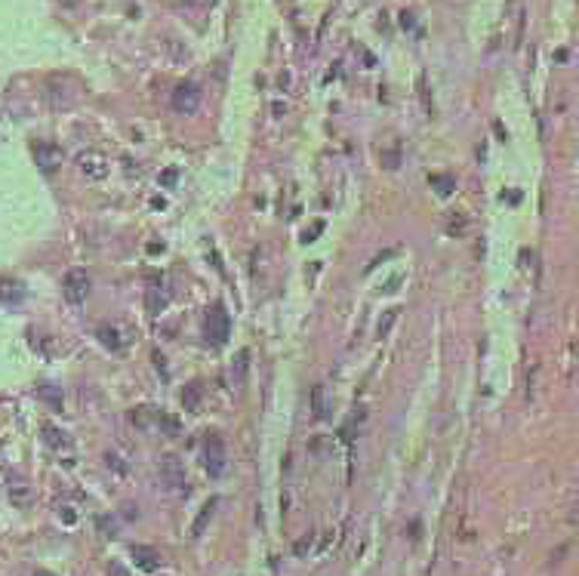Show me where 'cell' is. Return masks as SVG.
Here are the masks:
<instances>
[{"label":"cell","mask_w":579,"mask_h":576,"mask_svg":"<svg viewBox=\"0 0 579 576\" xmlns=\"http://www.w3.org/2000/svg\"><path fill=\"white\" fill-rule=\"evenodd\" d=\"M34 576H56V573H50V570H37Z\"/></svg>","instance_id":"cell-26"},{"label":"cell","mask_w":579,"mask_h":576,"mask_svg":"<svg viewBox=\"0 0 579 576\" xmlns=\"http://www.w3.org/2000/svg\"><path fill=\"white\" fill-rule=\"evenodd\" d=\"M394 317H398V311H388V317H385V324H379V339L392 330V324H394Z\"/></svg>","instance_id":"cell-22"},{"label":"cell","mask_w":579,"mask_h":576,"mask_svg":"<svg viewBox=\"0 0 579 576\" xmlns=\"http://www.w3.org/2000/svg\"><path fill=\"white\" fill-rule=\"evenodd\" d=\"M324 386H314L312 388V413H314V419H327V413H330V410H327V398H324Z\"/></svg>","instance_id":"cell-15"},{"label":"cell","mask_w":579,"mask_h":576,"mask_svg":"<svg viewBox=\"0 0 579 576\" xmlns=\"http://www.w3.org/2000/svg\"><path fill=\"white\" fill-rule=\"evenodd\" d=\"M203 466H207L210 478H222L228 468V453L225 444H222L219 435H210L207 444H203Z\"/></svg>","instance_id":"cell-2"},{"label":"cell","mask_w":579,"mask_h":576,"mask_svg":"<svg viewBox=\"0 0 579 576\" xmlns=\"http://www.w3.org/2000/svg\"><path fill=\"white\" fill-rule=\"evenodd\" d=\"M312 542H314V533H305V536H302V539L293 546V552L299 555V558H305V552L312 548Z\"/></svg>","instance_id":"cell-20"},{"label":"cell","mask_w":579,"mask_h":576,"mask_svg":"<svg viewBox=\"0 0 579 576\" xmlns=\"http://www.w3.org/2000/svg\"><path fill=\"white\" fill-rule=\"evenodd\" d=\"M383 163H385V170H398V163H400L398 151H385V155H383Z\"/></svg>","instance_id":"cell-21"},{"label":"cell","mask_w":579,"mask_h":576,"mask_svg":"<svg viewBox=\"0 0 579 576\" xmlns=\"http://www.w3.org/2000/svg\"><path fill=\"white\" fill-rule=\"evenodd\" d=\"M47 96H50V105L56 111L71 108V105H74V96H71V90H68V81H62V77H52Z\"/></svg>","instance_id":"cell-9"},{"label":"cell","mask_w":579,"mask_h":576,"mask_svg":"<svg viewBox=\"0 0 579 576\" xmlns=\"http://www.w3.org/2000/svg\"><path fill=\"white\" fill-rule=\"evenodd\" d=\"M216 506H219V499H207V502L201 506V512H197V518H194V524H192V536H194V539H197V536H203V530H207V524L213 521Z\"/></svg>","instance_id":"cell-10"},{"label":"cell","mask_w":579,"mask_h":576,"mask_svg":"<svg viewBox=\"0 0 579 576\" xmlns=\"http://www.w3.org/2000/svg\"><path fill=\"white\" fill-rule=\"evenodd\" d=\"M182 404H185L188 413H197V407H201V388H197V386H188L185 392H182Z\"/></svg>","instance_id":"cell-16"},{"label":"cell","mask_w":579,"mask_h":576,"mask_svg":"<svg viewBox=\"0 0 579 576\" xmlns=\"http://www.w3.org/2000/svg\"><path fill=\"white\" fill-rule=\"evenodd\" d=\"M90 287H93V281H90L87 271H83V268H71L68 275H65L62 293H65V299H68L71 306H81V302H87Z\"/></svg>","instance_id":"cell-3"},{"label":"cell","mask_w":579,"mask_h":576,"mask_svg":"<svg viewBox=\"0 0 579 576\" xmlns=\"http://www.w3.org/2000/svg\"><path fill=\"white\" fill-rule=\"evenodd\" d=\"M228 333H232V321H228L225 308L222 306H213L207 311V336L213 346H222V342L228 339Z\"/></svg>","instance_id":"cell-5"},{"label":"cell","mask_w":579,"mask_h":576,"mask_svg":"<svg viewBox=\"0 0 579 576\" xmlns=\"http://www.w3.org/2000/svg\"><path fill=\"white\" fill-rule=\"evenodd\" d=\"M77 170H81V176L102 182L108 176V157L99 155V151H83V155H77Z\"/></svg>","instance_id":"cell-6"},{"label":"cell","mask_w":579,"mask_h":576,"mask_svg":"<svg viewBox=\"0 0 579 576\" xmlns=\"http://www.w3.org/2000/svg\"><path fill=\"white\" fill-rule=\"evenodd\" d=\"M108 576H130V570H123L121 564H111L108 567Z\"/></svg>","instance_id":"cell-24"},{"label":"cell","mask_w":579,"mask_h":576,"mask_svg":"<svg viewBox=\"0 0 579 576\" xmlns=\"http://www.w3.org/2000/svg\"><path fill=\"white\" fill-rule=\"evenodd\" d=\"M59 518H62L65 524H74V521H77V515H74V508H68V506H65V508H59Z\"/></svg>","instance_id":"cell-23"},{"label":"cell","mask_w":579,"mask_h":576,"mask_svg":"<svg viewBox=\"0 0 579 576\" xmlns=\"http://www.w3.org/2000/svg\"><path fill=\"white\" fill-rule=\"evenodd\" d=\"M247 370H250V352H247V348H241L238 357H234V364H232L234 386H238V388H243V382H247Z\"/></svg>","instance_id":"cell-13"},{"label":"cell","mask_w":579,"mask_h":576,"mask_svg":"<svg viewBox=\"0 0 579 576\" xmlns=\"http://www.w3.org/2000/svg\"><path fill=\"white\" fill-rule=\"evenodd\" d=\"M130 558L136 561V567L145 573H154V570H161V552L157 548H151V546H130Z\"/></svg>","instance_id":"cell-8"},{"label":"cell","mask_w":579,"mask_h":576,"mask_svg":"<svg viewBox=\"0 0 579 576\" xmlns=\"http://www.w3.org/2000/svg\"><path fill=\"white\" fill-rule=\"evenodd\" d=\"M157 472H161V481L167 490H176V493H182V490H188V478H185V462L179 459L176 453H167L161 456V466H157Z\"/></svg>","instance_id":"cell-1"},{"label":"cell","mask_w":579,"mask_h":576,"mask_svg":"<svg viewBox=\"0 0 579 576\" xmlns=\"http://www.w3.org/2000/svg\"><path fill=\"white\" fill-rule=\"evenodd\" d=\"M34 161L43 173H56V170L62 167V148L52 145V142H37L34 145Z\"/></svg>","instance_id":"cell-7"},{"label":"cell","mask_w":579,"mask_h":576,"mask_svg":"<svg viewBox=\"0 0 579 576\" xmlns=\"http://www.w3.org/2000/svg\"><path fill=\"white\" fill-rule=\"evenodd\" d=\"M163 306H167V296H157V290H148V311L151 315H161Z\"/></svg>","instance_id":"cell-19"},{"label":"cell","mask_w":579,"mask_h":576,"mask_svg":"<svg viewBox=\"0 0 579 576\" xmlns=\"http://www.w3.org/2000/svg\"><path fill=\"white\" fill-rule=\"evenodd\" d=\"M99 339H102V346L111 348V352H121V348H123L121 330H117V327H108V324H105V327H99Z\"/></svg>","instance_id":"cell-14"},{"label":"cell","mask_w":579,"mask_h":576,"mask_svg":"<svg viewBox=\"0 0 579 576\" xmlns=\"http://www.w3.org/2000/svg\"><path fill=\"white\" fill-rule=\"evenodd\" d=\"M43 441H47L52 450H68V447H71L68 435H65L62 428H56L52 422H47V426H43Z\"/></svg>","instance_id":"cell-11"},{"label":"cell","mask_w":579,"mask_h":576,"mask_svg":"<svg viewBox=\"0 0 579 576\" xmlns=\"http://www.w3.org/2000/svg\"><path fill=\"white\" fill-rule=\"evenodd\" d=\"M10 499L12 506H31V499H34V493H31V487L25 484V481H12L10 484Z\"/></svg>","instance_id":"cell-12"},{"label":"cell","mask_w":579,"mask_h":576,"mask_svg":"<svg viewBox=\"0 0 579 576\" xmlns=\"http://www.w3.org/2000/svg\"><path fill=\"white\" fill-rule=\"evenodd\" d=\"M431 185H434V188H438V195H444V197L450 195L453 188H456V182H453L450 176H431Z\"/></svg>","instance_id":"cell-18"},{"label":"cell","mask_w":579,"mask_h":576,"mask_svg":"<svg viewBox=\"0 0 579 576\" xmlns=\"http://www.w3.org/2000/svg\"><path fill=\"white\" fill-rule=\"evenodd\" d=\"M197 108H201V90H197L194 83H179V87L173 90V111L192 117Z\"/></svg>","instance_id":"cell-4"},{"label":"cell","mask_w":579,"mask_h":576,"mask_svg":"<svg viewBox=\"0 0 579 576\" xmlns=\"http://www.w3.org/2000/svg\"><path fill=\"white\" fill-rule=\"evenodd\" d=\"M123 515H127V521H133V518H139V508H133V506H123Z\"/></svg>","instance_id":"cell-25"},{"label":"cell","mask_w":579,"mask_h":576,"mask_svg":"<svg viewBox=\"0 0 579 576\" xmlns=\"http://www.w3.org/2000/svg\"><path fill=\"white\" fill-rule=\"evenodd\" d=\"M465 228H469V222H465V216H459V213H450V219H447V235H465Z\"/></svg>","instance_id":"cell-17"}]
</instances>
